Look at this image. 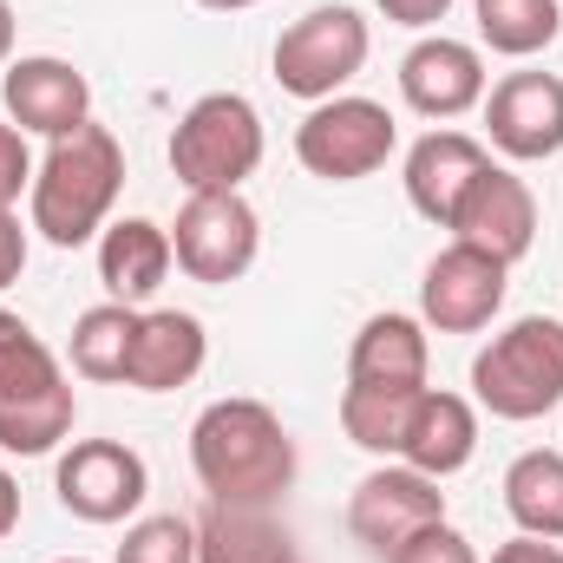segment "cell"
I'll return each mask as SVG.
<instances>
[{
    "instance_id": "obj_17",
    "label": "cell",
    "mask_w": 563,
    "mask_h": 563,
    "mask_svg": "<svg viewBox=\"0 0 563 563\" xmlns=\"http://www.w3.org/2000/svg\"><path fill=\"white\" fill-rule=\"evenodd\" d=\"M197 563H301L276 505H217L197 511Z\"/></svg>"
},
{
    "instance_id": "obj_34",
    "label": "cell",
    "mask_w": 563,
    "mask_h": 563,
    "mask_svg": "<svg viewBox=\"0 0 563 563\" xmlns=\"http://www.w3.org/2000/svg\"><path fill=\"white\" fill-rule=\"evenodd\" d=\"M7 59H13V7L0 0V66H7Z\"/></svg>"
},
{
    "instance_id": "obj_10",
    "label": "cell",
    "mask_w": 563,
    "mask_h": 563,
    "mask_svg": "<svg viewBox=\"0 0 563 563\" xmlns=\"http://www.w3.org/2000/svg\"><path fill=\"white\" fill-rule=\"evenodd\" d=\"M445 230H452V243H472V250H485V256H498L511 269L538 243V197H531V184L518 170L485 164L472 177V190L459 197V210H452Z\"/></svg>"
},
{
    "instance_id": "obj_2",
    "label": "cell",
    "mask_w": 563,
    "mask_h": 563,
    "mask_svg": "<svg viewBox=\"0 0 563 563\" xmlns=\"http://www.w3.org/2000/svg\"><path fill=\"white\" fill-rule=\"evenodd\" d=\"M119 190H125V144L106 125H79L73 139H53V151L33 164L26 210L53 250H79L106 230Z\"/></svg>"
},
{
    "instance_id": "obj_35",
    "label": "cell",
    "mask_w": 563,
    "mask_h": 563,
    "mask_svg": "<svg viewBox=\"0 0 563 563\" xmlns=\"http://www.w3.org/2000/svg\"><path fill=\"white\" fill-rule=\"evenodd\" d=\"M197 7H210V13H243V7H256V0H197Z\"/></svg>"
},
{
    "instance_id": "obj_26",
    "label": "cell",
    "mask_w": 563,
    "mask_h": 563,
    "mask_svg": "<svg viewBox=\"0 0 563 563\" xmlns=\"http://www.w3.org/2000/svg\"><path fill=\"white\" fill-rule=\"evenodd\" d=\"M59 380H66V374H59V354H53L20 314L0 308V407L40 400V394H53Z\"/></svg>"
},
{
    "instance_id": "obj_7",
    "label": "cell",
    "mask_w": 563,
    "mask_h": 563,
    "mask_svg": "<svg viewBox=\"0 0 563 563\" xmlns=\"http://www.w3.org/2000/svg\"><path fill=\"white\" fill-rule=\"evenodd\" d=\"M367 20L354 13V7H314V13H301L295 26H282L276 40V86L282 92H295V99H308V106H321V99H334L361 66H367Z\"/></svg>"
},
{
    "instance_id": "obj_25",
    "label": "cell",
    "mask_w": 563,
    "mask_h": 563,
    "mask_svg": "<svg viewBox=\"0 0 563 563\" xmlns=\"http://www.w3.org/2000/svg\"><path fill=\"white\" fill-rule=\"evenodd\" d=\"M73 420H79V400L66 380L40 400H13V407H0V452H20V459L59 452L73 439Z\"/></svg>"
},
{
    "instance_id": "obj_33",
    "label": "cell",
    "mask_w": 563,
    "mask_h": 563,
    "mask_svg": "<svg viewBox=\"0 0 563 563\" xmlns=\"http://www.w3.org/2000/svg\"><path fill=\"white\" fill-rule=\"evenodd\" d=\"M20 525V485H13V472H0V538Z\"/></svg>"
},
{
    "instance_id": "obj_29",
    "label": "cell",
    "mask_w": 563,
    "mask_h": 563,
    "mask_svg": "<svg viewBox=\"0 0 563 563\" xmlns=\"http://www.w3.org/2000/svg\"><path fill=\"white\" fill-rule=\"evenodd\" d=\"M20 190H33V157H26V132L0 125V210L20 203Z\"/></svg>"
},
{
    "instance_id": "obj_23",
    "label": "cell",
    "mask_w": 563,
    "mask_h": 563,
    "mask_svg": "<svg viewBox=\"0 0 563 563\" xmlns=\"http://www.w3.org/2000/svg\"><path fill=\"white\" fill-rule=\"evenodd\" d=\"M413 400H420V387H361V380H347V394H341V432L361 452H374V459H400Z\"/></svg>"
},
{
    "instance_id": "obj_32",
    "label": "cell",
    "mask_w": 563,
    "mask_h": 563,
    "mask_svg": "<svg viewBox=\"0 0 563 563\" xmlns=\"http://www.w3.org/2000/svg\"><path fill=\"white\" fill-rule=\"evenodd\" d=\"M492 563H563V551L551 544V538H525V531H518L511 544L492 551Z\"/></svg>"
},
{
    "instance_id": "obj_14",
    "label": "cell",
    "mask_w": 563,
    "mask_h": 563,
    "mask_svg": "<svg viewBox=\"0 0 563 563\" xmlns=\"http://www.w3.org/2000/svg\"><path fill=\"white\" fill-rule=\"evenodd\" d=\"M400 99L420 119H459V112L485 106V59H478V46L445 40V33L420 40L400 59Z\"/></svg>"
},
{
    "instance_id": "obj_9",
    "label": "cell",
    "mask_w": 563,
    "mask_h": 563,
    "mask_svg": "<svg viewBox=\"0 0 563 563\" xmlns=\"http://www.w3.org/2000/svg\"><path fill=\"white\" fill-rule=\"evenodd\" d=\"M505 288H511V269L472 243H445L432 263H426L420 282V321L439 328V334H478L498 321L505 308Z\"/></svg>"
},
{
    "instance_id": "obj_36",
    "label": "cell",
    "mask_w": 563,
    "mask_h": 563,
    "mask_svg": "<svg viewBox=\"0 0 563 563\" xmlns=\"http://www.w3.org/2000/svg\"><path fill=\"white\" fill-rule=\"evenodd\" d=\"M59 563H86V558H59Z\"/></svg>"
},
{
    "instance_id": "obj_11",
    "label": "cell",
    "mask_w": 563,
    "mask_h": 563,
    "mask_svg": "<svg viewBox=\"0 0 563 563\" xmlns=\"http://www.w3.org/2000/svg\"><path fill=\"white\" fill-rule=\"evenodd\" d=\"M0 106L20 132L33 139H73L79 125H92V86L73 59H53V53H26V59H7L0 73Z\"/></svg>"
},
{
    "instance_id": "obj_20",
    "label": "cell",
    "mask_w": 563,
    "mask_h": 563,
    "mask_svg": "<svg viewBox=\"0 0 563 563\" xmlns=\"http://www.w3.org/2000/svg\"><path fill=\"white\" fill-rule=\"evenodd\" d=\"M426 321L413 314H367L347 354V380L361 387H426Z\"/></svg>"
},
{
    "instance_id": "obj_24",
    "label": "cell",
    "mask_w": 563,
    "mask_h": 563,
    "mask_svg": "<svg viewBox=\"0 0 563 563\" xmlns=\"http://www.w3.org/2000/svg\"><path fill=\"white\" fill-rule=\"evenodd\" d=\"M472 13H478V40L505 59H531L563 33L558 0H472Z\"/></svg>"
},
{
    "instance_id": "obj_5",
    "label": "cell",
    "mask_w": 563,
    "mask_h": 563,
    "mask_svg": "<svg viewBox=\"0 0 563 563\" xmlns=\"http://www.w3.org/2000/svg\"><path fill=\"white\" fill-rule=\"evenodd\" d=\"M400 144V125L380 99H354V92H334L321 99L301 125H295V157L308 177H328V184H361L374 177Z\"/></svg>"
},
{
    "instance_id": "obj_27",
    "label": "cell",
    "mask_w": 563,
    "mask_h": 563,
    "mask_svg": "<svg viewBox=\"0 0 563 563\" xmlns=\"http://www.w3.org/2000/svg\"><path fill=\"white\" fill-rule=\"evenodd\" d=\"M119 563H197V518H177V511L139 518L119 544Z\"/></svg>"
},
{
    "instance_id": "obj_15",
    "label": "cell",
    "mask_w": 563,
    "mask_h": 563,
    "mask_svg": "<svg viewBox=\"0 0 563 563\" xmlns=\"http://www.w3.org/2000/svg\"><path fill=\"white\" fill-rule=\"evenodd\" d=\"M210 361V334L197 314L184 308H151L139 314V334H132V361H125V387L139 394H177L203 374Z\"/></svg>"
},
{
    "instance_id": "obj_19",
    "label": "cell",
    "mask_w": 563,
    "mask_h": 563,
    "mask_svg": "<svg viewBox=\"0 0 563 563\" xmlns=\"http://www.w3.org/2000/svg\"><path fill=\"white\" fill-rule=\"evenodd\" d=\"M170 263H177L170 256V230H157L151 217H119V223L99 230V282L125 308H144L164 288Z\"/></svg>"
},
{
    "instance_id": "obj_8",
    "label": "cell",
    "mask_w": 563,
    "mask_h": 563,
    "mask_svg": "<svg viewBox=\"0 0 563 563\" xmlns=\"http://www.w3.org/2000/svg\"><path fill=\"white\" fill-rule=\"evenodd\" d=\"M151 492V472L125 439H73L59 452V505L79 525H125Z\"/></svg>"
},
{
    "instance_id": "obj_28",
    "label": "cell",
    "mask_w": 563,
    "mask_h": 563,
    "mask_svg": "<svg viewBox=\"0 0 563 563\" xmlns=\"http://www.w3.org/2000/svg\"><path fill=\"white\" fill-rule=\"evenodd\" d=\"M387 563H478V551H472V538H465V531H452V525L439 518V525L413 531L407 544H394Z\"/></svg>"
},
{
    "instance_id": "obj_22",
    "label": "cell",
    "mask_w": 563,
    "mask_h": 563,
    "mask_svg": "<svg viewBox=\"0 0 563 563\" xmlns=\"http://www.w3.org/2000/svg\"><path fill=\"white\" fill-rule=\"evenodd\" d=\"M132 334H139V308L125 301H99L73 321V374L99 380V387H125V361H132Z\"/></svg>"
},
{
    "instance_id": "obj_1",
    "label": "cell",
    "mask_w": 563,
    "mask_h": 563,
    "mask_svg": "<svg viewBox=\"0 0 563 563\" xmlns=\"http://www.w3.org/2000/svg\"><path fill=\"white\" fill-rule=\"evenodd\" d=\"M190 472L217 505H276L295 485V439L263 400H210L190 426Z\"/></svg>"
},
{
    "instance_id": "obj_12",
    "label": "cell",
    "mask_w": 563,
    "mask_h": 563,
    "mask_svg": "<svg viewBox=\"0 0 563 563\" xmlns=\"http://www.w3.org/2000/svg\"><path fill=\"white\" fill-rule=\"evenodd\" d=\"M439 518H445V492H439V478H426L413 465H380L347 498V531L374 558H387L394 544H407L413 531L439 525Z\"/></svg>"
},
{
    "instance_id": "obj_6",
    "label": "cell",
    "mask_w": 563,
    "mask_h": 563,
    "mask_svg": "<svg viewBox=\"0 0 563 563\" xmlns=\"http://www.w3.org/2000/svg\"><path fill=\"white\" fill-rule=\"evenodd\" d=\"M256 250H263V217L250 210L243 190H203V197H184L177 223H170V256L177 269L203 288H230L256 269Z\"/></svg>"
},
{
    "instance_id": "obj_4",
    "label": "cell",
    "mask_w": 563,
    "mask_h": 563,
    "mask_svg": "<svg viewBox=\"0 0 563 563\" xmlns=\"http://www.w3.org/2000/svg\"><path fill=\"white\" fill-rule=\"evenodd\" d=\"M263 151H269L263 112L243 92H203L177 119V132H170V170H177V184L190 197H203V190H243L256 177Z\"/></svg>"
},
{
    "instance_id": "obj_21",
    "label": "cell",
    "mask_w": 563,
    "mask_h": 563,
    "mask_svg": "<svg viewBox=\"0 0 563 563\" xmlns=\"http://www.w3.org/2000/svg\"><path fill=\"white\" fill-rule=\"evenodd\" d=\"M505 511L525 538H563V452H518L505 472Z\"/></svg>"
},
{
    "instance_id": "obj_18",
    "label": "cell",
    "mask_w": 563,
    "mask_h": 563,
    "mask_svg": "<svg viewBox=\"0 0 563 563\" xmlns=\"http://www.w3.org/2000/svg\"><path fill=\"white\" fill-rule=\"evenodd\" d=\"M472 452H478V413H472V400L420 387L407 439H400V465H413L426 478H452V472L472 465Z\"/></svg>"
},
{
    "instance_id": "obj_13",
    "label": "cell",
    "mask_w": 563,
    "mask_h": 563,
    "mask_svg": "<svg viewBox=\"0 0 563 563\" xmlns=\"http://www.w3.org/2000/svg\"><path fill=\"white\" fill-rule=\"evenodd\" d=\"M485 132L511 164H544L563 151V79L558 73H505L485 92Z\"/></svg>"
},
{
    "instance_id": "obj_31",
    "label": "cell",
    "mask_w": 563,
    "mask_h": 563,
    "mask_svg": "<svg viewBox=\"0 0 563 563\" xmlns=\"http://www.w3.org/2000/svg\"><path fill=\"white\" fill-rule=\"evenodd\" d=\"M394 26H439L452 13V0H374Z\"/></svg>"
},
{
    "instance_id": "obj_3",
    "label": "cell",
    "mask_w": 563,
    "mask_h": 563,
    "mask_svg": "<svg viewBox=\"0 0 563 563\" xmlns=\"http://www.w3.org/2000/svg\"><path fill=\"white\" fill-rule=\"evenodd\" d=\"M472 394L492 420H544L563 407V321L558 314H525L498 328L478 361H472Z\"/></svg>"
},
{
    "instance_id": "obj_30",
    "label": "cell",
    "mask_w": 563,
    "mask_h": 563,
    "mask_svg": "<svg viewBox=\"0 0 563 563\" xmlns=\"http://www.w3.org/2000/svg\"><path fill=\"white\" fill-rule=\"evenodd\" d=\"M20 269H26V230L13 210H0V288H13Z\"/></svg>"
},
{
    "instance_id": "obj_16",
    "label": "cell",
    "mask_w": 563,
    "mask_h": 563,
    "mask_svg": "<svg viewBox=\"0 0 563 563\" xmlns=\"http://www.w3.org/2000/svg\"><path fill=\"white\" fill-rule=\"evenodd\" d=\"M492 164V151L465 132H426L413 151H407V203L420 210L426 223H452L459 197L472 190V177Z\"/></svg>"
}]
</instances>
